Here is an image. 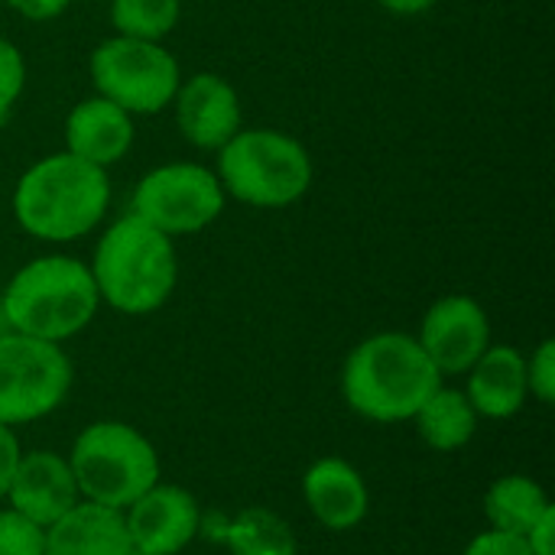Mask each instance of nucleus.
Here are the masks:
<instances>
[{
  "instance_id": "1",
  "label": "nucleus",
  "mask_w": 555,
  "mask_h": 555,
  "mask_svg": "<svg viewBox=\"0 0 555 555\" xmlns=\"http://www.w3.org/2000/svg\"><path fill=\"white\" fill-rule=\"evenodd\" d=\"M10 208L16 224L46 244H72L91 234L111 208L107 169L68 150L36 159L13 185Z\"/></svg>"
},
{
  "instance_id": "2",
  "label": "nucleus",
  "mask_w": 555,
  "mask_h": 555,
  "mask_svg": "<svg viewBox=\"0 0 555 555\" xmlns=\"http://www.w3.org/2000/svg\"><path fill=\"white\" fill-rule=\"evenodd\" d=\"M442 387V374L416 335L377 332L351 348L341 367V397L351 413L371 423H410Z\"/></svg>"
},
{
  "instance_id": "3",
  "label": "nucleus",
  "mask_w": 555,
  "mask_h": 555,
  "mask_svg": "<svg viewBox=\"0 0 555 555\" xmlns=\"http://www.w3.org/2000/svg\"><path fill=\"white\" fill-rule=\"evenodd\" d=\"M88 270L101 302L120 315L159 312L179 283V257L172 237L150 228L137 215L117 218L98 237Z\"/></svg>"
},
{
  "instance_id": "4",
  "label": "nucleus",
  "mask_w": 555,
  "mask_h": 555,
  "mask_svg": "<svg viewBox=\"0 0 555 555\" xmlns=\"http://www.w3.org/2000/svg\"><path fill=\"white\" fill-rule=\"evenodd\" d=\"M0 302L13 332L52 345L81 335L101 309L88 263L68 254H42L23 263L0 293Z\"/></svg>"
},
{
  "instance_id": "5",
  "label": "nucleus",
  "mask_w": 555,
  "mask_h": 555,
  "mask_svg": "<svg viewBox=\"0 0 555 555\" xmlns=\"http://www.w3.org/2000/svg\"><path fill=\"white\" fill-rule=\"evenodd\" d=\"M215 176L224 195L250 208H289L312 185L309 150L270 127H241L221 150Z\"/></svg>"
},
{
  "instance_id": "6",
  "label": "nucleus",
  "mask_w": 555,
  "mask_h": 555,
  "mask_svg": "<svg viewBox=\"0 0 555 555\" xmlns=\"http://www.w3.org/2000/svg\"><path fill=\"white\" fill-rule=\"evenodd\" d=\"M65 459L81 501L114 511H127L140 494L163 481L156 446L137 426L120 420H98L85 426Z\"/></svg>"
},
{
  "instance_id": "7",
  "label": "nucleus",
  "mask_w": 555,
  "mask_h": 555,
  "mask_svg": "<svg viewBox=\"0 0 555 555\" xmlns=\"http://www.w3.org/2000/svg\"><path fill=\"white\" fill-rule=\"evenodd\" d=\"M94 94L124 107L130 117L163 114L182 81L176 55L163 42L111 36L94 46L88 59Z\"/></svg>"
},
{
  "instance_id": "8",
  "label": "nucleus",
  "mask_w": 555,
  "mask_h": 555,
  "mask_svg": "<svg viewBox=\"0 0 555 555\" xmlns=\"http://www.w3.org/2000/svg\"><path fill=\"white\" fill-rule=\"evenodd\" d=\"M72 361L62 345L20 332L0 338V423L16 429L55 413L72 390Z\"/></svg>"
},
{
  "instance_id": "9",
  "label": "nucleus",
  "mask_w": 555,
  "mask_h": 555,
  "mask_svg": "<svg viewBox=\"0 0 555 555\" xmlns=\"http://www.w3.org/2000/svg\"><path fill=\"white\" fill-rule=\"evenodd\" d=\"M224 202L228 195L215 169L202 163H163L137 182L130 195V215L176 241L215 224L224 211Z\"/></svg>"
},
{
  "instance_id": "10",
  "label": "nucleus",
  "mask_w": 555,
  "mask_h": 555,
  "mask_svg": "<svg viewBox=\"0 0 555 555\" xmlns=\"http://www.w3.org/2000/svg\"><path fill=\"white\" fill-rule=\"evenodd\" d=\"M420 348L446 377H465L472 364L491 348V319L485 306L465 293L436 299L416 332Z\"/></svg>"
},
{
  "instance_id": "11",
  "label": "nucleus",
  "mask_w": 555,
  "mask_h": 555,
  "mask_svg": "<svg viewBox=\"0 0 555 555\" xmlns=\"http://www.w3.org/2000/svg\"><path fill=\"white\" fill-rule=\"evenodd\" d=\"M127 537L133 550L153 555H179L198 540L202 507L192 491L156 481L124 511Z\"/></svg>"
},
{
  "instance_id": "12",
  "label": "nucleus",
  "mask_w": 555,
  "mask_h": 555,
  "mask_svg": "<svg viewBox=\"0 0 555 555\" xmlns=\"http://www.w3.org/2000/svg\"><path fill=\"white\" fill-rule=\"evenodd\" d=\"M169 107L176 111V127L182 140L195 150L218 153L244 127L241 94L218 72H195L182 78Z\"/></svg>"
},
{
  "instance_id": "13",
  "label": "nucleus",
  "mask_w": 555,
  "mask_h": 555,
  "mask_svg": "<svg viewBox=\"0 0 555 555\" xmlns=\"http://www.w3.org/2000/svg\"><path fill=\"white\" fill-rule=\"evenodd\" d=\"M3 501L10 511H16L20 517L46 530L62 514H68L81 501V494H78L68 459L52 449H36V452L20 455V465L13 472V481Z\"/></svg>"
},
{
  "instance_id": "14",
  "label": "nucleus",
  "mask_w": 555,
  "mask_h": 555,
  "mask_svg": "<svg viewBox=\"0 0 555 555\" xmlns=\"http://www.w3.org/2000/svg\"><path fill=\"white\" fill-rule=\"evenodd\" d=\"M302 501L315 524L332 533H348L361 527L371 511L364 475L338 455H325L309 465V472L302 475Z\"/></svg>"
},
{
  "instance_id": "15",
  "label": "nucleus",
  "mask_w": 555,
  "mask_h": 555,
  "mask_svg": "<svg viewBox=\"0 0 555 555\" xmlns=\"http://www.w3.org/2000/svg\"><path fill=\"white\" fill-rule=\"evenodd\" d=\"M133 120L137 117L101 94L81 98L65 117V150L98 169H111L130 153L137 140Z\"/></svg>"
},
{
  "instance_id": "16",
  "label": "nucleus",
  "mask_w": 555,
  "mask_h": 555,
  "mask_svg": "<svg viewBox=\"0 0 555 555\" xmlns=\"http://www.w3.org/2000/svg\"><path fill=\"white\" fill-rule=\"evenodd\" d=\"M465 397L478 420H511L527 400V354L514 345H491L465 374Z\"/></svg>"
},
{
  "instance_id": "17",
  "label": "nucleus",
  "mask_w": 555,
  "mask_h": 555,
  "mask_svg": "<svg viewBox=\"0 0 555 555\" xmlns=\"http://www.w3.org/2000/svg\"><path fill=\"white\" fill-rule=\"evenodd\" d=\"M130 537L124 511L78 501L42 530V555H127Z\"/></svg>"
},
{
  "instance_id": "18",
  "label": "nucleus",
  "mask_w": 555,
  "mask_h": 555,
  "mask_svg": "<svg viewBox=\"0 0 555 555\" xmlns=\"http://www.w3.org/2000/svg\"><path fill=\"white\" fill-rule=\"evenodd\" d=\"M218 540L228 546L231 555H296V533L293 527L267 511V507H244L234 517H205L202 514V530L198 537Z\"/></svg>"
},
{
  "instance_id": "19",
  "label": "nucleus",
  "mask_w": 555,
  "mask_h": 555,
  "mask_svg": "<svg viewBox=\"0 0 555 555\" xmlns=\"http://www.w3.org/2000/svg\"><path fill=\"white\" fill-rule=\"evenodd\" d=\"M410 423L416 426V436L436 452H459L478 433V413L468 403L465 390L446 384L416 410Z\"/></svg>"
},
{
  "instance_id": "20",
  "label": "nucleus",
  "mask_w": 555,
  "mask_h": 555,
  "mask_svg": "<svg viewBox=\"0 0 555 555\" xmlns=\"http://www.w3.org/2000/svg\"><path fill=\"white\" fill-rule=\"evenodd\" d=\"M553 507L550 494L530 475H504L485 494V517L491 530L527 537L530 527Z\"/></svg>"
},
{
  "instance_id": "21",
  "label": "nucleus",
  "mask_w": 555,
  "mask_h": 555,
  "mask_svg": "<svg viewBox=\"0 0 555 555\" xmlns=\"http://www.w3.org/2000/svg\"><path fill=\"white\" fill-rule=\"evenodd\" d=\"M182 16V0H111L114 36L163 42Z\"/></svg>"
},
{
  "instance_id": "22",
  "label": "nucleus",
  "mask_w": 555,
  "mask_h": 555,
  "mask_svg": "<svg viewBox=\"0 0 555 555\" xmlns=\"http://www.w3.org/2000/svg\"><path fill=\"white\" fill-rule=\"evenodd\" d=\"M23 88H26V59L20 46L0 33V127L10 120Z\"/></svg>"
},
{
  "instance_id": "23",
  "label": "nucleus",
  "mask_w": 555,
  "mask_h": 555,
  "mask_svg": "<svg viewBox=\"0 0 555 555\" xmlns=\"http://www.w3.org/2000/svg\"><path fill=\"white\" fill-rule=\"evenodd\" d=\"M0 555H42V527L0 507Z\"/></svg>"
},
{
  "instance_id": "24",
  "label": "nucleus",
  "mask_w": 555,
  "mask_h": 555,
  "mask_svg": "<svg viewBox=\"0 0 555 555\" xmlns=\"http://www.w3.org/2000/svg\"><path fill=\"white\" fill-rule=\"evenodd\" d=\"M527 390L537 403H555V341L546 338L537 345V351L527 358Z\"/></svg>"
},
{
  "instance_id": "25",
  "label": "nucleus",
  "mask_w": 555,
  "mask_h": 555,
  "mask_svg": "<svg viewBox=\"0 0 555 555\" xmlns=\"http://www.w3.org/2000/svg\"><path fill=\"white\" fill-rule=\"evenodd\" d=\"M462 555H533L524 537H514V533H501V530H485L478 533Z\"/></svg>"
},
{
  "instance_id": "26",
  "label": "nucleus",
  "mask_w": 555,
  "mask_h": 555,
  "mask_svg": "<svg viewBox=\"0 0 555 555\" xmlns=\"http://www.w3.org/2000/svg\"><path fill=\"white\" fill-rule=\"evenodd\" d=\"M72 0H3L7 10H13L16 16L23 20H33V23H46V20H55L68 10Z\"/></svg>"
},
{
  "instance_id": "27",
  "label": "nucleus",
  "mask_w": 555,
  "mask_h": 555,
  "mask_svg": "<svg viewBox=\"0 0 555 555\" xmlns=\"http://www.w3.org/2000/svg\"><path fill=\"white\" fill-rule=\"evenodd\" d=\"M20 455H23V449H20L16 433L0 423V501L7 498V488L13 481V472L20 465Z\"/></svg>"
},
{
  "instance_id": "28",
  "label": "nucleus",
  "mask_w": 555,
  "mask_h": 555,
  "mask_svg": "<svg viewBox=\"0 0 555 555\" xmlns=\"http://www.w3.org/2000/svg\"><path fill=\"white\" fill-rule=\"evenodd\" d=\"M533 555H555V507H550L524 537Z\"/></svg>"
},
{
  "instance_id": "29",
  "label": "nucleus",
  "mask_w": 555,
  "mask_h": 555,
  "mask_svg": "<svg viewBox=\"0 0 555 555\" xmlns=\"http://www.w3.org/2000/svg\"><path fill=\"white\" fill-rule=\"evenodd\" d=\"M387 13H397V16H420L426 10H433L439 0H377Z\"/></svg>"
},
{
  "instance_id": "30",
  "label": "nucleus",
  "mask_w": 555,
  "mask_h": 555,
  "mask_svg": "<svg viewBox=\"0 0 555 555\" xmlns=\"http://www.w3.org/2000/svg\"><path fill=\"white\" fill-rule=\"evenodd\" d=\"M13 328H10V322H7V312H3V302H0V338L3 335H10Z\"/></svg>"
},
{
  "instance_id": "31",
  "label": "nucleus",
  "mask_w": 555,
  "mask_h": 555,
  "mask_svg": "<svg viewBox=\"0 0 555 555\" xmlns=\"http://www.w3.org/2000/svg\"><path fill=\"white\" fill-rule=\"evenodd\" d=\"M127 555H153V553H143V550H133V546H130V553Z\"/></svg>"
}]
</instances>
